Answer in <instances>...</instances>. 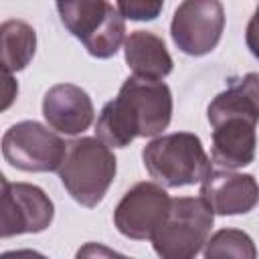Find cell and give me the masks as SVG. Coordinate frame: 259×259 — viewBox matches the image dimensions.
Returning a JSON list of instances; mask_svg holds the SVG:
<instances>
[{"mask_svg": "<svg viewBox=\"0 0 259 259\" xmlns=\"http://www.w3.org/2000/svg\"><path fill=\"white\" fill-rule=\"evenodd\" d=\"M57 2H59V0H57Z\"/></svg>", "mask_w": 259, "mask_h": 259, "instance_id": "obj_19", "label": "cell"}, {"mask_svg": "<svg viewBox=\"0 0 259 259\" xmlns=\"http://www.w3.org/2000/svg\"><path fill=\"white\" fill-rule=\"evenodd\" d=\"M115 8L125 20H156L164 8V0H115Z\"/></svg>", "mask_w": 259, "mask_h": 259, "instance_id": "obj_16", "label": "cell"}, {"mask_svg": "<svg viewBox=\"0 0 259 259\" xmlns=\"http://www.w3.org/2000/svg\"><path fill=\"white\" fill-rule=\"evenodd\" d=\"M212 125V162L237 170L255 160L259 105L239 81L221 91L206 109Z\"/></svg>", "mask_w": 259, "mask_h": 259, "instance_id": "obj_2", "label": "cell"}, {"mask_svg": "<svg viewBox=\"0 0 259 259\" xmlns=\"http://www.w3.org/2000/svg\"><path fill=\"white\" fill-rule=\"evenodd\" d=\"M200 198L214 214H247L259 204V184L253 174L210 170L200 182Z\"/></svg>", "mask_w": 259, "mask_h": 259, "instance_id": "obj_11", "label": "cell"}, {"mask_svg": "<svg viewBox=\"0 0 259 259\" xmlns=\"http://www.w3.org/2000/svg\"><path fill=\"white\" fill-rule=\"evenodd\" d=\"M2 38V69L4 73L22 71L34 57L36 32L24 20H6L0 26Z\"/></svg>", "mask_w": 259, "mask_h": 259, "instance_id": "obj_14", "label": "cell"}, {"mask_svg": "<svg viewBox=\"0 0 259 259\" xmlns=\"http://www.w3.org/2000/svg\"><path fill=\"white\" fill-rule=\"evenodd\" d=\"M16 93H18V85L12 79V73H4V101H2V109L10 107V103L14 101Z\"/></svg>", "mask_w": 259, "mask_h": 259, "instance_id": "obj_18", "label": "cell"}, {"mask_svg": "<svg viewBox=\"0 0 259 259\" xmlns=\"http://www.w3.org/2000/svg\"><path fill=\"white\" fill-rule=\"evenodd\" d=\"M223 30L225 8L221 0H182L170 22L174 45L190 57H202L214 51Z\"/></svg>", "mask_w": 259, "mask_h": 259, "instance_id": "obj_8", "label": "cell"}, {"mask_svg": "<svg viewBox=\"0 0 259 259\" xmlns=\"http://www.w3.org/2000/svg\"><path fill=\"white\" fill-rule=\"evenodd\" d=\"M125 63L134 75L146 79H164L172 73V57L164 40L150 30H134L123 40Z\"/></svg>", "mask_w": 259, "mask_h": 259, "instance_id": "obj_13", "label": "cell"}, {"mask_svg": "<svg viewBox=\"0 0 259 259\" xmlns=\"http://www.w3.org/2000/svg\"><path fill=\"white\" fill-rule=\"evenodd\" d=\"M170 196L158 182H138L113 210L115 229L134 241L150 239L170 208Z\"/></svg>", "mask_w": 259, "mask_h": 259, "instance_id": "obj_10", "label": "cell"}, {"mask_svg": "<svg viewBox=\"0 0 259 259\" xmlns=\"http://www.w3.org/2000/svg\"><path fill=\"white\" fill-rule=\"evenodd\" d=\"M61 22L97 59L113 57L125 40L123 16L107 0H59Z\"/></svg>", "mask_w": 259, "mask_h": 259, "instance_id": "obj_6", "label": "cell"}, {"mask_svg": "<svg viewBox=\"0 0 259 259\" xmlns=\"http://www.w3.org/2000/svg\"><path fill=\"white\" fill-rule=\"evenodd\" d=\"M245 42H247L251 55H253L255 59H259V4H257L255 12H253V16H251V20H249V24H247Z\"/></svg>", "mask_w": 259, "mask_h": 259, "instance_id": "obj_17", "label": "cell"}, {"mask_svg": "<svg viewBox=\"0 0 259 259\" xmlns=\"http://www.w3.org/2000/svg\"><path fill=\"white\" fill-rule=\"evenodd\" d=\"M172 119V91L160 79L132 75L97 117L95 136L109 148H125L136 138L162 134Z\"/></svg>", "mask_w": 259, "mask_h": 259, "instance_id": "obj_1", "label": "cell"}, {"mask_svg": "<svg viewBox=\"0 0 259 259\" xmlns=\"http://www.w3.org/2000/svg\"><path fill=\"white\" fill-rule=\"evenodd\" d=\"M42 115L51 130L77 136L93 123L95 107L85 89L73 83H59L45 93Z\"/></svg>", "mask_w": 259, "mask_h": 259, "instance_id": "obj_12", "label": "cell"}, {"mask_svg": "<svg viewBox=\"0 0 259 259\" xmlns=\"http://www.w3.org/2000/svg\"><path fill=\"white\" fill-rule=\"evenodd\" d=\"M57 172L71 198L93 208L105 198L117 172V160L97 136L79 138L67 144V154Z\"/></svg>", "mask_w": 259, "mask_h": 259, "instance_id": "obj_3", "label": "cell"}, {"mask_svg": "<svg viewBox=\"0 0 259 259\" xmlns=\"http://www.w3.org/2000/svg\"><path fill=\"white\" fill-rule=\"evenodd\" d=\"M214 223L212 208L198 196H178L152 233L154 251L164 259H190L202 251Z\"/></svg>", "mask_w": 259, "mask_h": 259, "instance_id": "obj_5", "label": "cell"}, {"mask_svg": "<svg viewBox=\"0 0 259 259\" xmlns=\"http://www.w3.org/2000/svg\"><path fill=\"white\" fill-rule=\"evenodd\" d=\"M206 259L214 257H239V259H255L257 249L253 239L239 229H221L217 231L202 249Z\"/></svg>", "mask_w": 259, "mask_h": 259, "instance_id": "obj_15", "label": "cell"}, {"mask_svg": "<svg viewBox=\"0 0 259 259\" xmlns=\"http://www.w3.org/2000/svg\"><path fill=\"white\" fill-rule=\"evenodd\" d=\"M142 160L148 174L166 188L202 182L212 170L200 138L190 132H174L152 140L142 150Z\"/></svg>", "mask_w": 259, "mask_h": 259, "instance_id": "obj_4", "label": "cell"}, {"mask_svg": "<svg viewBox=\"0 0 259 259\" xmlns=\"http://www.w3.org/2000/svg\"><path fill=\"white\" fill-rule=\"evenodd\" d=\"M2 221L0 237L42 233L51 227L55 204L47 192L28 182H8L2 176Z\"/></svg>", "mask_w": 259, "mask_h": 259, "instance_id": "obj_9", "label": "cell"}, {"mask_svg": "<svg viewBox=\"0 0 259 259\" xmlns=\"http://www.w3.org/2000/svg\"><path fill=\"white\" fill-rule=\"evenodd\" d=\"M2 154L6 162L22 172L59 170L67 144L38 121H18L2 136Z\"/></svg>", "mask_w": 259, "mask_h": 259, "instance_id": "obj_7", "label": "cell"}]
</instances>
